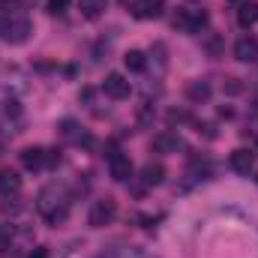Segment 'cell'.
Returning a JSON list of instances; mask_svg holds the SVG:
<instances>
[{"label": "cell", "instance_id": "6da1fadb", "mask_svg": "<svg viewBox=\"0 0 258 258\" xmlns=\"http://www.w3.org/2000/svg\"><path fill=\"white\" fill-rule=\"evenodd\" d=\"M36 207H39V213H42L48 222H54V225L66 219V198L57 192V189H45V192L39 195V204H36Z\"/></svg>", "mask_w": 258, "mask_h": 258}, {"label": "cell", "instance_id": "7a4b0ae2", "mask_svg": "<svg viewBox=\"0 0 258 258\" xmlns=\"http://www.w3.org/2000/svg\"><path fill=\"white\" fill-rule=\"evenodd\" d=\"M30 33H33V27H30V21L21 18V15H9V18L0 21V36H3L6 42H12V45H21Z\"/></svg>", "mask_w": 258, "mask_h": 258}, {"label": "cell", "instance_id": "3957f363", "mask_svg": "<svg viewBox=\"0 0 258 258\" xmlns=\"http://www.w3.org/2000/svg\"><path fill=\"white\" fill-rule=\"evenodd\" d=\"M114 216H117L114 198H99V201H93V207H90V213H87V222H90L93 228H105V225H111Z\"/></svg>", "mask_w": 258, "mask_h": 258}, {"label": "cell", "instance_id": "277c9868", "mask_svg": "<svg viewBox=\"0 0 258 258\" xmlns=\"http://www.w3.org/2000/svg\"><path fill=\"white\" fill-rule=\"evenodd\" d=\"M54 159H60V156H54L51 150H42V147H27V150H21V165L30 168V171H39V168H45V165H54Z\"/></svg>", "mask_w": 258, "mask_h": 258}, {"label": "cell", "instance_id": "5b68a950", "mask_svg": "<svg viewBox=\"0 0 258 258\" xmlns=\"http://www.w3.org/2000/svg\"><path fill=\"white\" fill-rule=\"evenodd\" d=\"M204 24H207V15L198 12V9H180V12L174 15V27H177L180 33H198Z\"/></svg>", "mask_w": 258, "mask_h": 258}, {"label": "cell", "instance_id": "8992f818", "mask_svg": "<svg viewBox=\"0 0 258 258\" xmlns=\"http://www.w3.org/2000/svg\"><path fill=\"white\" fill-rule=\"evenodd\" d=\"M102 90H105L111 99H126L129 93H132L129 81L120 75V72H111V75H105V84H102Z\"/></svg>", "mask_w": 258, "mask_h": 258}, {"label": "cell", "instance_id": "52a82bcc", "mask_svg": "<svg viewBox=\"0 0 258 258\" xmlns=\"http://www.w3.org/2000/svg\"><path fill=\"white\" fill-rule=\"evenodd\" d=\"M108 171H111V177H114L117 183H126L129 177H132V162H129V156L111 153V156H108Z\"/></svg>", "mask_w": 258, "mask_h": 258}, {"label": "cell", "instance_id": "ba28073f", "mask_svg": "<svg viewBox=\"0 0 258 258\" xmlns=\"http://www.w3.org/2000/svg\"><path fill=\"white\" fill-rule=\"evenodd\" d=\"M234 57H237L240 63H255L258 60V39H252V36L237 39V45H234Z\"/></svg>", "mask_w": 258, "mask_h": 258}, {"label": "cell", "instance_id": "9c48e42d", "mask_svg": "<svg viewBox=\"0 0 258 258\" xmlns=\"http://www.w3.org/2000/svg\"><path fill=\"white\" fill-rule=\"evenodd\" d=\"M153 147H156L159 153H177V150H183V138H180L177 132H159V135L153 138Z\"/></svg>", "mask_w": 258, "mask_h": 258}, {"label": "cell", "instance_id": "30bf717a", "mask_svg": "<svg viewBox=\"0 0 258 258\" xmlns=\"http://www.w3.org/2000/svg\"><path fill=\"white\" fill-rule=\"evenodd\" d=\"M252 165H255V156H252L249 150H243V147H240V150H234V153H231V168H234L237 174H249V171H252Z\"/></svg>", "mask_w": 258, "mask_h": 258}, {"label": "cell", "instance_id": "8fae6325", "mask_svg": "<svg viewBox=\"0 0 258 258\" xmlns=\"http://www.w3.org/2000/svg\"><path fill=\"white\" fill-rule=\"evenodd\" d=\"M21 189V177L12 168H0V195H15Z\"/></svg>", "mask_w": 258, "mask_h": 258}, {"label": "cell", "instance_id": "7c38bea8", "mask_svg": "<svg viewBox=\"0 0 258 258\" xmlns=\"http://www.w3.org/2000/svg\"><path fill=\"white\" fill-rule=\"evenodd\" d=\"M210 93H213V90H210L207 81H189V84H186V99H189V102H198V105H201V102L210 99Z\"/></svg>", "mask_w": 258, "mask_h": 258}, {"label": "cell", "instance_id": "4fadbf2b", "mask_svg": "<svg viewBox=\"0 0 258 258\" xmlns=\"http://www.w3.org/2000/svg\"><path fill=\"white\" fill-rule=\"evenodd\" d=\"M135 18H159L162 15V0H141L135 9H132Z\"/></svg>", "mask_w": 258, "mask_h": 258}, {"label": "cell", "instance_id": "5bb4252c", "mask_svg": "<svg viewBox=\"0 0 258 258\" xmlns=\"http://www.w3.org/2000/svg\"><path fill=\"white\" fill-rule=\"evenodd\" d=\"M255 21H258V3L243 0L240 9H237V24H240V27H249V24H255Z\"/></svg>", "mask_w": 258, "mask_h": 258}, {"label": "cell", "instance_id": "9a60e30c", "mask_svg": "<svg viewBox=\"0 0 258 258\" xmlns=\"http://www.w3.org/2000/svg\"><path fill=\"white\" fill-rule=\"evenodd\" d=\"M105 6H108V0H78V9L84 18H99L105 12Z\"/></svg>", "mask_w": 258, "mask_h": 258}, {"label": "cell", "instance_id": "2e32d148", "mask_svg": "<svg viewBox=\"0 0 258 258\" xmlns=\"http://www.w3.org/2000/svg\"><path fill=\"white\" fill-rule=\"evenodd\" d=\"M141 180H144V186H159V183L165 180V168H162V165H144Z\"/></svg>", "mask_w": 258, "mask_h": 258}, {"label": "cell", "instance_id": "e0dca14e", "mask_svg": "<svg viewBox=\"0 0 258 258\" xmlns=\"http://www.w3.org/2000/svg\"><path fill=\"white\" fill-rule=\"evenodd\" d=\"M123 63H126V69H132V72H141V69L147 66V60H144V54H141V51H126Z\"/></svg>", "mask_w": 258, "mask_h": 258}, {"label": "cell", "instance_id": "ac0fdd59", "mask_svg": "<svg viewBox=\"0 0 258 258\" xmlns=\"http://www.w3.org/2000/svg\"><path fill=\"white\" fill-rule=\"evenodd\" d=\"M45 6H48V12H51V15H63L66 6H69V0H48Z\"/></svg>", "mask_w": 258, "mask_h": 258}, {"label": "cell", "instance_id": "d6986e66", "mask_svg": "<svg viewBox=\"0 0 258 258\" xmlns=\"http://www.w3.org/2000/svg\"><path fill=\"white\" fill-rule=\"evenodd\" d=\"M30 258H48V252H45V249H36V252H33Z\"/></svg>", "mask_w": 258, "mask_h": 258}, {"label": "cell", "instance_id": "ffe728a7", "mask_svg": "<svg viewBox=\"0 0 258 258\" xmlns=\"http://www.w3.org/2000/svg\"><path fill=\"white\" fill-rule=\"evenodd\" d=\"M231 3H243V0H231Z\"/></svg>", "mask_w": 258, "mask_h": 258}, {"label": "cell", "instance_id": "44dd1931", "mask_svg": "<svg viewBox=\"0 0 258 258\" xmlns=\"http://www.w3.org/2000/svg\"><path fill=\"white\" fill-rule=\"evenodd\" d=\"M192 3H201V0H192Z\"/></svg>", "mask_w": 258, "mask_h": 258}, {"label": "cell", "instance_id": "7402d4cb", "mask_svg": "<svg viewBox=\"0 0 258 258\" xmlns=\"http://www.w3.org/2000/svg\"><path fill=\"white\" fill-rule=\"evenodd\" d=\"M255 180H258V174H255Z\"/></svg>", "mask_w": 258, "mask_h": 258}, {"label": "cell", "instance_id": "603a6c76", "mask_svg": "<svg viewBox=\"0 0 258 258\" xmlns=\"http://www.w3.org/2000/svg\"><path fill=\"white\" fill-rule=\"evenodd\" d=\"M255 144H258V138H255Z\"/></svg>", "mask_w": 258, "mask_h": 258}]
</instances>
